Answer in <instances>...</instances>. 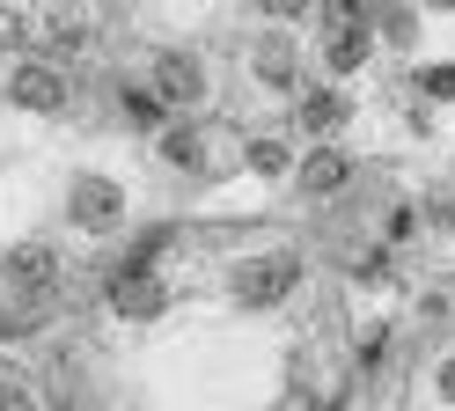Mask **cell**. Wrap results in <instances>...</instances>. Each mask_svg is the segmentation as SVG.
Returning a JSON list of instances; mask_svg holds the SVG:
<instances>
[{
	"label": "cell",
	"mask_w": 455,
	"mask_h": 411,
	"mask_svg": "<svg viewBox=\"0 0 455 411\" xmlns=\"http://www.w3.org/2000/svg\"><path fill=\"white\" fill-rule=\"evenodd\" d=\"M162 162H177V169H206V133L198 125H162Z\"/></svg>",
	"instance_id": "30bf717a"
},
{
	"label": "cell",
	"mask_w": 455,
	"mask_h": 411,
	"mask_svg": "<svg viewBox=\"0 0 455 411\" xmlns=\"http://www.w3.org/2000/svg\"><path fill=\"white\" fill-rule=\"evenodd\" d=\"M60 250L44 243V235H30V243H15L8 257H0V279H8L22 302H52V294H60Z\"/></svg>",
	"instance_id": "3957f363"
},
{
	"label": "cell",
	"mask_w": 455,
	"mask_h": 411,
	"mask_svg": "<svg viewBox=\"0 0 455 411\" xmlns=\"http://www.w3.org/2000/svg\"><path fill=\"white\" fill-rule=\"evenodd\" d=\"M419 88H426V96H441V103H448V96H455V67H426V74H419Z\"/></svg>",
	"instance_id": "2e32d148"
},
{
	"label": "cell",
	"mask_w": 455,
	"mask_h": 411,
	"mask_svg": "<svg viewBox=\"0 0 455 411\" xmlns=\"http://www.w3.org/2000/svg\"><path fill=\"white\" fill-rule=\"evenodd\" d=\"M125 117H132V125H155V117H162L155 88H125Z\"/></svg>",
	"instance_id": "5bb4252c"
},
{
	"label": "cell",
	"mask_w": 455,
	"mask_h": 411,
	"mask_svg": "<svg viewBox=\"0 0 455 411\" xmlns=\"http://www.w3.org/2000/svg\"><path fill=\"white\" fill-rule=\"evenodd\" d=\"M15 37H22V15H15V8H0V44H15Z\"/></svg>",
	"instance_id": "ac0fdd59"
},
{
	"label": "cell",
	"mask_w": 455,
	"mask_h": 411,
	"mask_svg": "<svg viewBox=\"0 0 455 411\" xmlns=\"http://www.w3.org/2000/svg\"><path fill=\"white\" fill-rule=\"evenodd\" d=\"M67 221L81 235H110L125 221V191H118V176H96V169H81L74 184H67Z\"/></svg>",
	"instance_id": "7a4b0ae2"
},
{
	"label": "cell",
	"mask_w": 455,
	"mask_h": 411,
	"mask_svg": "<svg viewBox=\"0 0 455 411\" xmlns=\"http://www.w3.org/2000/svg\"><path fill=\"white\" fill-rule=\"evenodd\" d=\"M250 67H258V81H265V88H279V96H287V88H294V52L279 44V37H265Z\"/></svg>",
	"instance_id": "7c38bea8"
},
{
	"label": "cell",
	"mask_w": 455,
	"mask_h": 411,
	"mask_svg": "<svg viewBox=\"0 0 455 411\" xmlns=\"http://www.w3.org/2000/svg\"><path fill=\"white\" fill-rule=\"evenodd\" d=\"M441 228H455V198H448V206H441Z\"/></svg>",
	"instance_id": "ffe728a7"
},
{
	"label": "cell",
	"mask_w": 455,
	"mask_h": 411,
	"mask_svg": "<svg viewBox=\"0 0 455 411\" xmlns=\"http://www.w3.org/2000/svg\"><path fill=\"white\" fill-rule=\"evenodd\" d=\"M0 411H44V404L22 390V382H0Z\"/></svg>",
	"instance_id": "e0dca14e"
},
{
	"label": "cell",
	"mask_w": 455,
	"mask_h": 411,
	"mask_svg": "<svg viewBox=\"0 0 455 411\" xmlns=\"http://www.w3.org/2000/svg\"><path fill=\"white\" fill-rule=\"evenodd\" d=\"M360 8H331V37H323V59H331V74H353L360 59H367V29H353Z\"/></svg>",
	"instance_id": "52a82bcc"
},
{
	"label": "cell",
	"mask_w": 455,
	"mask_h": 411,
	"mask_svg": "<svg viewBox=\"0 0 455 411\" xmlns=\"http://www.w3.org/2000/svg\"><path fill=\"white\" fill-rule=\"evenodd\" d=\"M346 176H353V155H346V147H316V155L301 162V191H308V198H331Z\"/></svg>",
	"instance_id": "9c48e42d"
},
{
	"label": "cell",
	"mask_w": 455,
	"mask_h": 411,
	"mask_svg": "<svg viewBox=\"0 0 455 411\" xmlns=\"http://www.w3.org/2000/svg\"><path fill=\"white\" fill-rule=\"evenodd\" d=\"M103 294H110V316H125V323H148V316L169 309V286L155 272H110Z\"/></svg>",
	"instance_id": "8992f818"
},
{
	"label": "cell",
	"mask_w": 455,
	"mask_h": 411,
	"mask_svg": "<svg viewBox=\"0 0 455 411\" xmlns=\"http://www.w3.org/2000/svg\"><path fill=\"white\" fill-rule=\"evenodd\" d=\"M8 103L15 110H37V117H60L74 103V81L52 67V59H22V67L8 74Z\"/></svg>",
	"instance_id": "5b68a950"
},
{
	"label": "cell",
	"mask_w": 455,
	"mask_h": 411,
	"mask_svg": "<svg viewBox=\"0 0 455 411\" xmlns=\"http://www.w3.org/2000/svg\"><path fill=\"white\" fill-rule=\"evenodd\" d=\"M250 169H258V176H279V169H287V147H279V140H250Z\"/></svg>",
	"instance_id": "4fadbf2b"
},
{
	"label": "cell",
	"mask_w": 455,
	"mask_h": 411,
	"mask_svg": "<svg viewBox=\"0 0 455 411\" xmlns=\"http://www.w3.org/2000/svg\"><path fill=\"white\" fill-rule=\"evenodd\" d=\"M441 397L455 404V360H441Z\"/></svg>",
	"instance_id": "d6986e66"
},
{
	"label": "cell",
	"mask_w": 455,
	"mask_h": 411,
	"mask_svg": "<svg viewBox=\"0 0 455 411\" xmlns=\"http://www.w3.org/2000/svg\"><path fill=\"white\" fill-rule=\"evenodd\" d=\"M37 29H44V44L60 52V59H74V52L96 44V29H89V15H81V8H52V15H37Z\"/></svg>",
	"instance_id": "ba28073f"
},
{
	"label": "cell",
	"mask_w": 455,
	"mask_h": 411,
	"mask_svg": "<svg viewBox=\"0 0 455 411\" xmlns=\"http://www.w3.org/2000/svg\"><path fill=\"white\" fill-rule=\"evenodd\" d=\"M301 125L308 133H338L346 125V96H338V88H308L301 96Z\"/></svg>",
	"instance_id": "8fae6325"
},
{
	"label": "cell",
	"mask_w": 455,
	"mask_h": 411,
	"mask_svg": "<svg viewBox=\"0 0 455 411\" xmlns=\"http://www.w3.org/2000/svg\"><path fill=\"white\" fill-rule=\"evenodd\" d=\"M148 88H155V103H162V110H191V103H206V59L184 52V44H169V52H155Z\"/></svg>",
	"instance_id": "277c9868"
},
{
	"label": "cell",
	"mask_w": 455,
	"mask_h": 411,
	"mask_svg": "<svg viewBox=\"0 0 455 411\" xmlns=\"http://www.w3.org/2000/svg\"><path fill=\"white\" fill-rule=\"evenodd\" d=\"M294 286H301V257L294 250H258V257H243L235 272H228V294H235L243 309H279Z\"/></svg>",
	"instance_id": "6da1fadb"
},
{
	"label": "cell",
	"mask_w": 455,
	"mask_h": 411,
	"mask_svg": "<svg viewBox=\"0 0 455 411\" xmlns=\"http://www.w3.org/2000/svg\"><path fill=\"white\" fill-rule=\"evenodd\" d=\"M382 37H389V44H411V37H419V15H411V8H389V15H382Z\"/></svg>",
	"instance_id": "9a60e30c"
}]
</instances>
